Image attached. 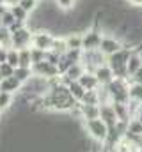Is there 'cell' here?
Instances as JSON below:
<instances>
[{"mask_svg":"<svg viewBox=\"0 0 142 152\" xmlns=\"http://www.w3.org/2000/svg\"><path fill=\"white\" fill-rule=\"evenodd\" d=\"M135 50L132 48H123L119 50L117 53L106 57V66L114 71V76L115 78H121V80H128L130 75H128V60H130V55L133 53Z\"/></svg>","mask_w":142,"mask_h":152,"instance_id":"1","label":"cell"},{"mask_svg":"<svg viewBox=\"0 0 142 152\" xmlns=\"http://www.w3.org/2000/svg\"><path fill=\"white\" fill-rule=\"evenodd\" d=\"M110 97H112V103H130V81L128 80H121V78H114L108 85H103Z\"/></svg>","mask_w":142,"mask_h":152,"instance_id":"2","label":"cell"},{"mask_svg":"<svg viewBox=\"0 0 142 152\" xmlns=\"http://www.w3.org/2000/svg\"><path fill=\"white\" fill-rule=\"evenodd\" d=\"M84 129L87 131V134H89L92 140L105 143L106 136H108V126L103 122L101 117L91 118V120H84Z\"/></svg>","mask_w":142,"mask_h":152,"instance_id":"3","label":"cell"},{"mask_svg":"<svg viewBox=\"0 0 142 152\" xmlns=\"http://www.w3.org/2000/svg\"><path fill=\"white\" fill-rule=\"evenodd\" d=\"M80 64L85 67V71H87V73H94L100 66L106 64V57L100 51V50H87V51H84V50H82Z\"/></svg>","mask_w":142,"mask_h":152,"instance_id":"4","label":"cell"},{"mask_svg":"<svg viewBox=\"0 0 142 152\" xmlns=\"http://www.w3.org/2000/svg\"><path fill=\"white\" fill-rule=\"evenodd\" d=\"M103 30L101 28H87L84 34H82V50L87 51V50H100V44H101V39H103Z\"/></svg>","mask_w":142,"mask_h":152,"instance_id":"5","label":"cell"},{"mask_svg":"<svg viewBox=\"0 0 142 152\" xmlns=\"http://www.w3.org/2000/svg\"><path fill=\"white\" fill-rule=\"evenodd\" d=\"M32 30L23 27L16 32L11 34V48H16V50H21V48H30L32 46Z\"/></svg>","mask_w":142,"mask_h":152,"instance_id":"6","label":"cell"},{"mask_svg":"<svg viewBox=\"0 0 142 152\" xmlns=\"http://www.w3.org/2000/svg\"><path fill=\"white\" fill-rule=\"evenodd\" d=\"M32 73L34 76H41V78H46V80H52V78H57L61 76L59 73V67L48 60H43V62H37L32 64Z\"/></svg>","mask_w":142,"mask_h":152,"instance_id":"7","label":"cell"},{"mask_svg":"<svg viewBox=\"0 0 142 152\" xmlns=\"http://www.w3.org/2000/svg\"><path fill=\"white\" fill-rule=\"evenodd\" d=\"M55 41V36L50 30H36L32 34V48H39V50H52V44Z\"/></svg>","mask_w":142,"mask_h":152,"instance_id":"8","label":"cell"},{"mask_svg":"<svg viewBox=\"0 0 142 152\" xmlns=\"http://www.w3.org/2000/svg\"><path fill=\"white\" fill-rule=\"evenodd\" d=\"M123 48H124L123 39L114 37V36H103L101 44H100V51H101L105 57H110V55L117 53V51H119V50H123Z\"/></svg>","mask_w":142,"mask_h":152,"instance_id":"9","label":"cell"},{"mask_svg":"<svg viewBox=\"0 0 142 152\" xmlns=\"http://www.w3.org/2000/svg\"><path fill=\"white\" fill-rule=\"evenodd\" d=\"M100 117L103 118V122H105L108 127H114V126L119 122V117H117V113H115L112 103H110V104H101V106H100Z\"/></svg>","mask_w":142,"mask_h":152,"instance_id":"10","label":"cell"},{"mask_svg":"<svg viewBox=\"0 0 142 152\" xmlns=\"http://www.w3.org/2000/svg\"><path fill=\"white\" fill-rule=\"evenodd\" d=\"M21 81L16 80V76H9V78H4L0 81V92H9V94H18L21 90Z\"/></svg>","mask_w":142,"mask_h":152,"instance_id":"11","label":"cell"},{"mask_svg":"<svg viewBox=\"0 0 142 152\" xmlns=\"http://www.w3.org/2000/svg\"><path fill=\"white\" fill-rule=\"evenodd\" d=\"M78 83L85 88V90H96V88H100L101 85H100V81H98V78L94 73H84V75L80 76V80H78Z\"/></svg>","mask_w":142,"mask_h":152,"instance_id":"12","label":"cell"},{"mask_svg":"<svg viewBox=\"0 0 142 152\" xmlns=\"http://www.w3.org/2000/svg\"><path fill=\"white\" fill-rule=\"evenodd\" d=\"M94 75H96V78H98V81H100V85H108L115 76H114V71L106 66V64H103V66H100L96 71H94Z\"/></svg>","mask_w":142,"mask_h":152,"instance_id":"13","label":"cell"},{"mask_svg":"<svg viewBox=\"0 0 142 152\" xmlns=\"http://www.w3.org/2000/svg\"><path fill=\"white\" fill-rule=\"evenodd\" d=\"M142 67V55L135 50L132 55H130V60H128V75H135L139 69Z\"/></svg>","mask_w":142,"mask_h":152,"instance_id":"14","label":"cell"},{"mask_svg":"<svg viewBox=\"0 0 142 152\" xmlns=\"http://www.w3.org/2000/svg\"><path fill=\"white\" fill-rule=\"evenodd\" d=\"M100 117V106L96 104H82V120H91Z\"/></svg>","mask_w":142,"mask_h":152,"instance_id":"15","label":"cell"},{"mask_svg":"<svg viewBox=\"0 0 142 152\" xmlns=\"http://www.w3.org/2000/svg\"><path fill=\"white\" fill-rule=\"evenodd\" d=\"M64 39H66L68 50H82V34L71 32V34H68Z\"/></svg>","mask_w":142,"mask_h":152,"instance_id":"16","label":"cell"},{"mask_svg":"<svg viewBox=\"0 0 142 152\" xmlns=\"http://www.w3.org/2000/svg\"><path fill=\"white\" fill-rule=\"evenodd\" d=\"M130 101H135V103H141L142 104V83H130Z\"/></svg>","mask_w":142,"mask_h":152,"instance_id":"17","label":"cell"},{"mask_svg":"<svg viewBox=\"0 0 142 152\" xmlns=\"http://www.w3.org/2000/svg\"><path fill=\"white\" fill-rule=\"evenodd\" d=\"M68 87H70L71 96H73L76 101H82V99H84V96H85V92H87V90H85V88H84L78 81H73V83H70Z\"/></svg>","mask_w":142,"mask_h":152,"instance_id":"18","label":"cell"},{"mask_svg":"<svg viewBox=\"0 0 142 152\" xmlns=\"http://www.w3.org/2000/svg\"><path fill=\"white\" fill-rule=\"evenodd\" d=\"M14 76H16V80L25 83V81H29L34 76V73H32V67H16L14 69Z\"/></svg>","mask_w":142,"mask_h":152,"instance_id":"19","label":"cell"},{"mask_svg":"<svg viewBox=\"0 0 142 152\" xmlns=\"http://www.w3.org/2000/svg\"><path fill=\"white\" fill-rule=\"evenodd\" d=\"M20 51V66L18 67H32V57H30V48H21Z\"/></svg>","mask_w":142,"mask_h":152,"instance_id":"20","label":"cell"},{"mask_svg":"<svg viewBox=\"0 0 142 152\" xmlns=\"http://www.w3.org/2000/svg\"><path fill=\"white\" fill-rule=\"evenodd\" d=\"M13 101H14L13 94H9V92H0V112L4 113V112L11 110V106H13Z\"/></svg>","mask_w":142,"mask_h":152,"instance_id":"21","label":"cell"},{"mask_svg":"<svg viewBox=\"0 0 142 152\" xmlns=\"http://www.w3.org/2000/svg\"><path fill=\"white\" fill-rule=\"evenodd\" d=\"M52 51H55L57 55H64L66 51H68V44H66V39L64 37H57L55 36V41H53V44H52Z\"/></svg>","mask_w":142,"mask_h":152,"instance_id":"22","label":"cell"},{"mask_svg":"<svg viewBox=\"0 0 142 152\" xmlns=\"http://www.w3.org/2000/svg\"><path fill=\"white\" fill-rule=\"evenodd\" d=\"M9 11L14 14V18H16L18 21H25V23H27V20H29V16H30V14H29V12H27L20 4H18V5H11V7H9Z\"/></svg>","mask_w":142,"mask_h":152,"instance_id":"23","label":"cell"},{"mask_svg":"<svg viewBox=\"0 0 142 152\" xmlns=\"http://www.w3.org/2000/svg\"><path fill=\"white\" fill-rule=\"evenodd\" d=\"M80 103H82V104H96V106H100L98 88H96V90H87V92H85V96H84V99H82Z\"/></svg>","mask_w":142,"mask_h":152,"instance_id":"24","label":"cell"},{"mask_svg":"<svg viewBox=\"0 0 142 152\" xmlns=\"http://www.w3.org/2000/svg\"><path fill=\"white\" fill-rule=\"evenodd\" d=\"M7 64L13 66V67L20 66V51L16 48H9V51H7Z\"/></svg>","mask_w":142,"mask_h":152,"instance_id":"25","label":"cell"},{"mask_svg":"<svg viewBox=\"0 0 142 152\" xmlns=\"http://www.w3.org/2000/svg\"><path fill=\"white\" fill-rule=\"evenodd\" d=\"M128 133H132L135 136H142V122L139 118H132L128 122Z\"/></svg>","mask_w":142,"mask_h":152,"instance_id":"26","label":"cell"},{"mask_svg":"<svg viewBox=\"0 0 142 152\" xmlns=\"http://www.w3.org/2000/svg\"><path fill=\"white\" fill-rule=\"evenodd\" d=\"M30 57H32V64L43 62V60H46V51H44V50H39V48H32V46H30Z\"/></svg>","mask_w":142,"mask_h":152,"instance_id":"27","label":"cell"},{"mask_svg":"<svg viewBox=\"0 0 142 152\" xmlns=\"http://www.w3.org/2000/svg\"><path fill=\"white\" fill-rule=\"evenodd\" d=\"M0 44L5 48H11V32L7 27H0Z\"/></svg>","mask_w":142,"mask_h":152,"instance_id":"28","label":"cell"},{"mask_svg":"<svg viewBox=\"0 0 142 152\" xmlns=\"http://www.w3.org/2000/svg\"><path fill=\"white\" fill-rule=\"evenodd\" d=\"M20 5L29 12V14H32L36 9H37V5H39V2L37 0H20Z\"/></svg>","mask_w":142,"mask_h":152,"instance_id":"29","label":"cell"},{"mask_svg":"<svg viewBox=\"0 0 142 152\" xmlns=\"http://www.w3.org/2000/svg\"><path fill=\"white\" fill-rule=\"evenodd\" d=\"M14 21H16L14 14H13V12H11L9 9H7V11L4 12V16H2V27H7V28H9V27H11V25H13Z\"/></svg>","mask_w":142,"mask_h":152,"instance_id":"30","label":"cell"},{"mask_svg":"<svg viewBox=\"0 0 142 152\" xmlns=\"http://www.w3.org/2000/svg\"><path fill=\"white\" fill-rule=\"evenodd\" d=\"M55 2H57V5H59L61 11L68 12V11H71V9L75 7V2H76V0H55Z\"/></svg>","mask_w":142,"mask_h":152,"instance_id":"31","label":"cell"},{"mask_svg":"<svg viewBox=\"0 0 142 152\" xmlns=\"http://www.w3.org/2000/svg\"><path fill=\"white\" fill-rule=\"evenodd\" d=\"M14 69H16V67H13V66H9L7 62H5V64H0V75L4 76V78H9V76H14Z\"/></svg>","mask_w":142,"mask_h":152,"instance_id":"32","label":"cell"},{"mask_svg":"<svg viewBox=\"0 0 142 152\" xmlns=\"http://www.w3.org/2000/svg\"><path fill=\"white\" fill-rule=\"evenodd\" d=\"M128 81H130V83H142V67L135 73V75L130 76V78H128Z\"/></svg>","mask_w":142,"mask_h":152,"instance_id":"33","label":"cell"},{"mask_svg":"<svg viewBox=\"0 0 142 152\" xmlns=\"http://www.w3.org/2000/svg\"><path fill=\"white\" fill-rule=\"evenodd\" d=\"M7 51H9V48L0 46V64H5L7 62Z\"/></svg>","mask_w":142,"mask_h":152,"instance_id":"34","label":"cell"},{"mask_svg":"<svg viewBox=\"0 0 142 152\" xmlns=\"http://www.w3.org/2000/svg\"><path fill=\"white\" fill-rule=\"evenodd\" d=\"M4 4H5L7 7H11V5H18L20 0H4Z\"/></svg>","mask_w":142,"mask_h":152,"instance_id":"35","label":"cell"},{"mask_svg":"<svg viewBox=\"0 0 142 152\" xmlns=\"http://www.w3.org/2000/svg\"><path fill=\"white\" fill-rule=\"evenodd\" d=\"M132 5H135V7H142V0H128Z\"/></svg>","mask_w":142,"mask_h":152,"instance_id":"36","label":"cell"},{"mask_svg":"<svg viewBox=\"0 0 142 152\" xmlns=\"http://www.w3.org/2000/svg\"><path fill=\"white\" fill-rule=\"evenodd\" d=\"M133 118H139V120L142 122V104H141V108H139V112H137V115H135Z\"/></svg>","mask_w":142,"mask_h":152,"instance_id":"37","label":"cell"},{"mask_svg":"<svg viewBox=\"0 0 142 152\" xmlns=\"http://www.w3.org/2000/svg\"><path fill=\"white\" fill-rule=\"evenodd\" d=\"M2 80H4V76H2V75H0V81H2Z\"/></svg>","mask_w":142,"mask_h":152,"instance_id":"38","label":"cell"},{"mask_svg":"<svg viewBox=\"0 0 142 152\" xmlns=\"http://www.w3.org/2000/svg\"><path fill=\"white\" fill-rule=\"evenodd\" d=\"M0 117H2V112H0Z\"/></svg>","mask_w":142,"mask_h":152,"instance_id":"39","label":"cell"},{"mask_svg":"<svg viewBox=\"0 0 142 152\" xmlns=\"http://www.w3.org/2000/svg\"><path fill=\"white\" fill-rule=\"evenodd\" d=\"M139 151H141V152H142V149H139Z\"/></svg>","mask_w":142,"mask_h":152,"instance_id":"40","label":"cell"},{"mask_svg":"<svg viewBox=\"0 0 142 152\" xmlns=\"http://www.w3.org/2000/svg\"><path fill=\"white\" fill-rule=\"evenodd\" d=\"M37 2H39V0H37Z\"/></svg>","mask_w":142,"mask_h":152,"instance_id":"41","label":"cell"},{"mask_svg":"<svg viewBox=\"0 0 142 152\" xmlns=\"http://www.w3.org/2000/svg\"><path fill=\"white\" fill-rule=\"evenodd\" d=\"M0 46H2V44H0Z\"/></svg>","mask_w":142,"mask_h":152,"instance_id":"42","label":"cell"}]
</instances>
